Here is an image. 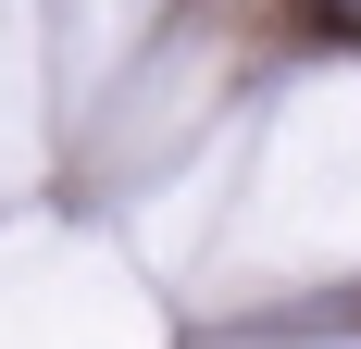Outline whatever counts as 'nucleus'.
<instances>
[{"instance_id": "obj_1", "label": "nucleus", "mask_w": 361, "mask_h": 349, "mask_svg": "<svg viewBox=\"0 0 361 349\" xmlns=\"http://www.w3.org/2000/svg\"><path fill=\"white\" fill-rule=\"evenodd\" d=\"M312 25H336V37H361V0H299Z\"/></svg>"}]
</instances>
